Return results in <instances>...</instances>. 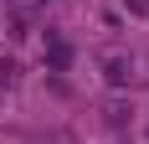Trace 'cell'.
Masks as SVG:
<instances>
[{"mask_svg": "<svg viewBox=\"0 0 149 144\" xmlns=\"http://www.w3.org/2000/svg\"><path fill=\"white\" fill-rule=\"evenodd\" d=\"M98 67H103V82L108 87H129V82H134V57H123V52L98 57Z\"/></svg>", "mask_w": 149, "mask_h": 144, "instance_id": "cell-1", "label": "cell"}, {"mask_svg": "<svg viewBox=\"0 0 149 144\" xmlns=\"http://www.w3.org/2000/svg\"><path fill=\"white\" fill-rule=\"evenodd\" d=\"M129 113H134V108H129L123 98H113V103H103V118H108V129H123V124H129Z\"/></svg>", "mask_w": 149, "mask_h": 144, "instance_id": "cell-2", "label": "cell"}, {"mask_svg": "<svg viewBox=\"0 0 149 144\" xmlns=\"http://www.w3.org/2000/svg\"><path fill=\"white\" fill-rule=\"evenodd\" d=\"M123 10L139 15V21H149V0H123Z\"/></svg>", "mask_w": 149, "mask_h": 144, "instance_id": "cell-3", "label": "cell"}, {"mask_svg": "<svg viewBox=\"0 0 149 144\" xmlns=\"http://www.w3.org/2000/svg\"><path fill=\"white\" fill-rule=\"evenodd\" d=\"M5 93H10V87H0V108H5Z\"/></svg>", "mask_w": 149, "mask_h": 144, "instance_id": "cell-4", "label": "cell"}, {"mask_svg": "<svg viewBox=\"0 0 149 144\" xmlns=\"http://www.w3.org/2000/svg\"><path fill=\"white\" fill-rule=\"evenodd\" d=\"M0 62H5V57H0Z\"/></svg>", "mask_w": 149, "mask_h": 144, "instance_id": "cell-5", "label": "cell"}]
</instances>
